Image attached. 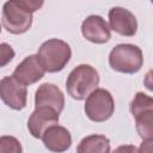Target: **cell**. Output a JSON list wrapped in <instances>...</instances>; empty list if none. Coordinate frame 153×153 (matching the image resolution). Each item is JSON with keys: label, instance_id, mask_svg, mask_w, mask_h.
Returning a JSON list of instances; mask_svg holds the SVG:
<instances>
[{"label": "cell", "instance_id": "7a4b0ae2", "mask_svg": "<svg viewBox=\"0 0 153 153\" xmlns=\"http://www.w3.org/2000/svg\"><path fill=\"white\" fill-rule=\"evenodd\" d=\"M71 47L61 39L51 38L45 41L38 49L37 56L45 72L55 73L65 68L71 59Z\"/></svg>", "mask_w": 153, "mask_h": 153}, {"label": "cell", "instance_id": "4fadbf2b", "mask_svg": "<svg viewBox=\"0 0 153 153\" xmlns=\"http://www.w3.org/2000/svg\"><path fill=\"white\" fill-rule=\"evenodd\" d=\"M79 153H108L110 152V141L104 135H90L84 137L76 147Z\"/></svg>", "mask_w": 153, "mask_h": 153}, {"label": "cell", "instance_id": "6da1fadb", "mask_svg": "<svg viewBox=\"0 0 153 153\" xmlns=\"http://www.w3.org/2000/svg\"><path fill=\"white\" fill-rule=\"evenodd\" d=\"M98 84V72L90 65H79L69 73L66 88L73 99L82 100L97 88Z\"/></svg>", "mask_w": 153, "mask_h": 153}, {"label": "cell", "instance_id": "8fae6325", "mask_svg": "<svg viewBox=\"0 0 153 153\" xmlns=\"http://www.w3.org/2000/svg\"><path fill=\"white\" fill-rule=\"evenodd\" d=\"M36 106H48L56 110L59 114L63 110L65 97L61 90L54 84H43L41 85L35 94Z\"/></svg>", "mask_w": 153, "mask_h": 153}, {"label": "cell", "instance_id": "44dd1931", "mask_svg": "<svg viewBox=\"0 0 153 153\" xmlns=\"http://www.w3.org/2000/svg\"><path fill=\"white\" fill-rule=\"evenodd\" d=\"M124 149H130V151H137L135 147H120L117 148V151H124Z\"/></svg>", "mask_w": 153, "mask_h": 153}, {"label": "cell", "instance_id": "3957f363", "mask_svg": "<svg viewBox=\"0 0 153 153\" xmlns=\"http://www.w3.org/2000/svg\"><path fill=\"white\" fill-rule=\"evenodd\" d=\"M110 67L117 72L133 74L141 69L143 63L142 51L137 45L123 43L116 45L109 55Z\"/></svg>", "mask_w": 153, "mask_h": 153}, {"label": "cell", "instance_id": "7402d4cb", "mask_svg": "<svg viewBox=\"0 0 153 153\" xmlns=\"http://www.w3.org/2000/svg\"><path fill=\"white\" fill-rule=\"evenodd\" d=\"M151 1H152V4H153V0H151Z\"/></svg>", "mask_w": 153, "mask_h": 153}, {"label": "cell", "instance_id": "d6986e66", "mask_svg": "<svg viewBox=\"0 0 153 153\" xmlns=\"http://www.w3.org/2000/svg\"><path fill=\"white\" fill-rule=\"evenodd\" d=\"M143 85L147 90L153 92V69H151L146 73L145 79H143Z\"/></svg>", "mask_w": 153, "mask_h": 153}, {"label": "cell", "instance_id": "7c38bea8", "mask_svg": "<svg viewBox=\"0 0 153 153\" xmlns=\"http://www.w3.org/2000/svg\"><path fill=\"white\" fill-rule=\"evenodd\" d=\"M42 141L49 151L63 152L71 147L72 136L65 127L54 124L44 131V134L42 135Z\"/></svg>", "mask_w": 153, "mask_h": 153}, {"label": "cell", "instance_id": "2e32d148", "mask_svg": "<svg viewBox=\"0 0 153 153\" xmlns=\"http://www.w3.org/2000/svg\"><path fill=\"white\" fill-rule=\"evenodd\" d=\"M0 152L1 153H20L22 152V146L20 142L12 137V136H1L0 139Z\"/></svg>", "mask_w": 153, "mask_h": 153}, {"label": "cell", "instance_id": "8992f818", "mask_svg": "<svg viewBox=\"0 0 153 153\" xmlns=\"http://www.w3.org/2000/svg\"><path fill=\"white\" fill-rule=\"evenodd\" d=\"M0 96L2 102L11 109L22 110L26 105V87L24 84L19 82L13 75L1 79Z\"/></svg>", "mask_w": 153, "mask_h": 153}, {"label": "cell", "instance_id": "e0dca14e", "mask_svg": "<svg viewBox=\"0 0 153 153\" xmlns=\"http://www.w3.org/2000/svg\"><path fill=\"white\" fill-rule=\"evenodd\" d=\"M0 66L5 67L13 57H14V51L11 48V45H8L7 43H1L0 45Z\"/></svg>", "mask_w": 153, "mask_h": 153}, {"label": "cell", "instance_id": "277c9868", "mask_svg": "<svg viewBox=\"0 0 153 153\" xmlns=\"http://www.w3.org/2000/svg\"><path fill=\"white\" fill-rule=\"evenodd\" d=\"M32 24V12L25 8L18 0H8L2 7V25L13 35L26 32Z\"/></svg>", "mask_w": 153, "mask_h": 153}, {"label": "cell", "instance_id": "ffe728a7", "mask_svg": "<svg viewBox=\"0 0 153 153\" xmlns=\"http://www.w3.org/2000/svg\"><path fill=\"white\" fill-rule=\"evenodd\" d=\"M139 152H153V139L151 140H143L140 148L137 149Z\"/></svg>", "mask_w": 153, "mask_h": 153}, {"label": "cell", "instance_id": "ac0fdd59", "mask_svg": "<svg viewBox=\"0 0 153 153\" xmlns=\"http://www.w3.org/2000/svg\"><path fill=\"white\" fill-rule=\"evenodd\" d=\"M25 8H27L30 12H35L39 10L43 6L44 0H18Z\"/></svg>", "mask_w": 153, "mask_h": 153}, {"label": "cell", "instance_id": "ba28073f", "mask_svg": "<svg viewBox=\"0 0 153 153\" xmlns=\"http://www.w3.org/2000/svg\"><path fill=\"white\" fill-rule=\"evenodd\" d=\"M110 29L122 36H134L137 30V22L135 16L127 8L112 7L109 11Z\"/></svg>", "mask_w": 153, "mask_h": 153}, {"label": "cell", "instance_id": "9c48e42d", "mask_svg": "<svg viewBox=\"0 0 153 153\" xmlns=\"http://www.w3.org/2000/svg\"><path fill=\"white\" fill-rule=\"evenodd\" d=\"M45 69L43 68L42 63L37 55H29L25 57L14 69L13 76L24 85H31L37 82L43 78Z\"/></svg>", "mask_w": 153, "mask_h": 153}, {"label": "cell", "instance_id": "52a82bcc", "mask_svg": "<svg viewBox=\"0 0 153 153\" xmlns=\"http://www.w3.org/2000/svg\"><path fill=\"white\" fill-rule=\"evenodd\" d=\"M59 112L48 106H36L27 121L30 134L36 139H42L44 131L59 122Z\"/></svg>", "mask_w": 153, "mask_h": 153}, {"label": "cell", "instance_id": "30bf717a", "mask_svg": "<svg viewBox=\"0 0 153 153\" xmlns=\"http://www.w3.org/2000/svg\"><path fill=\"white\" fill-rule=\"evenodd\" d=\"M81 32L82 36L97 44H103L106 43L111 35H110V27L108 26L106 22L100 17V16H88L81 24Z\"/></svg>", "mask_w": 153, "mask_h": 153}, {"label": "cell", "instance_id": "5bb4252c", "mask_svg": "<svg viewBox=\"0 0 153 153\" xmlns=\"http://www.w3.org/2000/svg\"><path fill=\"white\" fill-rule=\"evenodd\" d=\"M135 118V127L142 140L153 139V109L139 114Z\"/></svg>", "mask_w": 153, "mask_h": 153}, {"label": "cell", "instance_id": "9a60e30c", "mask_svg": "<svg viewBox=\"0 0 153 153\" xmlns=\"http://www.w3.org/2000/svg\"><path fill=\"white\" fill-rule=\"evenodd\" d=\"M153 109V98L145 94L143 92H137L134 97V99L130 103V112L134 117H136L139 114Z\"/></svg>", "mask_w": 153, "mask_h": 153}, {"label": "cell", "instance_id": "5b68a950", "mask_svg": "<svg viewBox=\"0 0 153 153\" xmlns=\"http://www.w3.org/2000/svg\"><path fill=\"white\" fill-rule=\"evenodd\" d=\"M115 110V103L111 93L105 88H96L85 102V112L93 122H104L109 120Z\"/></svg>", "mask_w": 153, "mask_h": 153}]
</instances>
